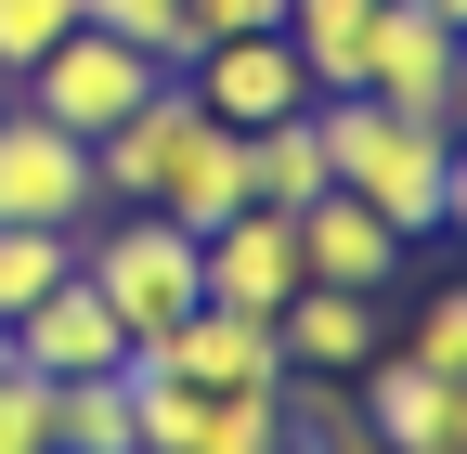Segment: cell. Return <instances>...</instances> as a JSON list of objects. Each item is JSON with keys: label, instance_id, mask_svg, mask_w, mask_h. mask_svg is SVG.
I'll list each match as a JSON object with an SVG mask.
<instances>
[{"label": "cell", "instance_id": "obj_1", "mask_svg": "<svg viewBox=\"0 0 467 454\" xmlns=\"http://www.w3.org/2000/svg\"><path fill=\"white\" fill-rule=\"evenodd\" d=\"M312 130H325V182L337 195H364L402 247L441 234V169H454L441 118H402V104H364V91H312Z\"/></svg>", "mask_w": 467, "mask_h": 454}, {"label": "cell", "instance_id": "obj_2", "mask_svg": "<svg viewBox=\"0 0 467 454\" xmlns=\"http://www.w3.org/2000/svg\"><path fill=\"white\" fill-rule=\"evenodd\" d=\"M156 78H169L156 52H130V39H104V26H66V39H52L39 66L14 78V104H39L52 130H78V143H104V130L130 118V104H143Z\"/></svg>", "mask_w": 467, "mask_h": 454}, {"label": "cell", "instance_id": "obj_3", "mask_svg": "<svg viewBox=\"0 0 467 454\" xmlns=\"http://www.w3.org/2000/svg\"><path fill=\"white\" fill-rule=\"evenodd\" d=\"M91 208H104V195H91V143L0 91V221H52V234H78Z\"/></svg>", "mask_w": 467, "mask_h": 454}, {"label": "cell", "instance_id": "obj_4", "mask_svg": "<svg viewBox=\"0 0 467 454\" xmlns=\"http://www.w3.org/2000/svg\"><path fill=\"white\" fill-rule=\"evenodd\" d=\"M182 91L208 104L221 130H273V118H299V104H312V66L285 52V26H247V39H208L195 66H182Z\"/></svg>", "mask_w": 467, "mask_h": 454}, {"label": "cell", "instance_id": "obj_5", "mask_svg": "<svg viewBox=\"0 0 467 454\" xmlns=\"http://www.w3.org/2000/svg\"><path fill=\"white\" fill-rule=\"evenodd\" d=\"M0 351H14L26 377H52V389H66V377H104V364H130V325L104 312V286H91V273H66L52 299H26L14 325H0Z\"/></svg>", "mask_w": 467, "mask_h": 454}, {"label": "cell", "instance_id": "obj_6", "mask_svg": "<svg viewBox=\"0 0 467 454\" xmlns=\"http://www.w3.org/2000/svg\"><path fill=\"white\" fill-rule=\"evenodd\" d=\"M195 260H208V299L221 312H285V299H299V221H285V208H234L221 221V234H195Z\"/></svg>", "mask_w": 467, "mask_h": 454}, {"label": "cell", "instance_id": "obj_7", "mask_svg": "<svg viewBox=\"0 0 467 454\" xmlns=\"http://www.w3.org/2000/svg\"><path fill=\"white\" fill-rule=\"evenodd\" d=\"M441 78H454V26L429 14V0H377L364 26V104H402V118H441Z\"/></svg>", "mask_w": 467, "mask_h": 454}, {"label": "cell", "instance_id": "obj_8", "mask_svg": "<svg viewBox=\"0 0 467 454\" xmlns=\"http://www.w3.org/2000/svg\"><path fill=\"white\" fill-rule=\"evenodd\" d=\"M402 260H416V247H402L364 195H337V182H325V195L299 208V273H312V286H364V299H389V286H402Z\"/></svg>", "mask_w": 467, "mask_h": 454}, {"label": "cell", "instance_id": "obj_9", "mask_svg": "<svg viewBox=\"0 0 467 454\" xmlns=\"http://www.w3.org/2000/svg\"><path fill=\"white\" fill-rule=\"evenodd\" d=\"M273 351L312 364V377H364V364L389 351V299H364V286H312V273H299V299L273 312Z\"/></svg>", "mask_w": 467, "mask_h": 454}, {"label": "cell", "instance_id": "obj_10", "mask_svg": "<svg viewBox=\"0 0 467 454\" xmlns=\"http://www.w3.org/2000/svg\"><path fill=\"white\" fill-rule=\"evenodd\" d=\"M143 351L182 377V389H273L285 377V351H273V325L260 312H221V299H195L169 337H143Z\"/></svg>", "mask_w": 467, "mask_h": 454}, {"label": "cell", "instance_id": "obj_11", "mask_svg": "<svg viewBox=\"0 0 467 454\" xmlns=\"http://www.w3.org/2000/svg\"><path fill=\"white\" fill-rule=\"evenodd\" d=\"M350 403H364V428H377L389 454H416V441H454V389H441L416 351H402V337H389V351H377L364 377H350Z\"/></svg>", "mask_w": 467, "mask_h": 454}, {"label": "cell", "instance_id": "obj_12", "mask_svg": "<svg viewBox=\"0 0 467 454\" xmlns=\"http://www.w3.org/2000/svg\"><path fill=\"white\" fill-rule=\"evenodd\" d=\"M312 195H325V130H312V104H299V118L247 130V208H285V221H299Z\"/></svg>", "mask_w": 467, "mask_h": 454}, {"label": "cell", "instance_id": "obj_13", "mask_svg": "<svg viewBox=\"0 0 467 454\" xmlns=\"http://www.w3.org/2000/svg\"><path fill=\"white\" fill-rule=\"evenodd\" d=\"M52 454H143V428H130V364L52 389Z\"/></svg>", "mask_w": 467, "mask_h": 454}, {"label": "cell", "instance_id": "obj_14", "mask_svg": "<svg viewBox=\"0 0 467 454\" xmlns=\"http://www.w3.org/2000/svg\"><path fill=\"white\" fill-rule=\"evenodd\" d=\"M78 273V234H52V221H0V325H14L26 299H52Z\"/></svg>", "mask_w": 467, "mask_h": 454}, {"label": "cell", "instance_id": "obj_15", "mask_svg": "<svg viewBox=\"0 0 467 454\" xmlns=\"http://www.w3.org/2000/svg\"><path fill=\"white\" fill-rule=\"evenodd\" d=\"M78 26H104V39H130V52H156L169 78L195 66V26H182V0H78Z\"/></svg>", "mask_w": 467, "mask_h": 454}, {"label": "cell", "instance_id": "obj_16", "mask_svg": "<svg viewBox=\"0 0 467 454\" xmlns=\"http://www.w3.org/2000/svg\"><path fill=\"white\" fill-rule=\"evenodd\" d=\"M195 454H285V416H273V389H208V416H195Z\"/></svg>", "mask_w": 467, "mask_h": 454}, {"label": "cell", "instance_id": "obj_17", "mask_svg": "<svg viewBox=\"0 0 467 454\" xmlns=\"http://www.w3.org/2000/svg\"><path fill=\"white\" fill-rule=\"evenodd\" d=\"M402 351H416L441 389H467V286H441V299H416V325H402Z\"/></svg>", "mask_w": 467, "mask_h": 454}, {"label": "cell", "instance_id": "obj_18", "mask_svg": "<svg viewBox=\"0 0 467 454\" xmlns=\"http://www.w3.org/2000/svg\"><path fill=\"white\" fill-rule=\"evenodd\" d=\"M66 26H78V0H0V91H14V78H26Z\"/></svg>", "mask_w": 467, "mask_h": 454}, {"label": "cell", "instance_id": "obj_19", "mask_svg": "<svg viewBox=\"0 0 467 454\" xmlns=\"http://www.w3.org/2000/svg\"><path fill=\"white\" fill-rule=\"evenodd\" d=\"M0 454H52V377H26L0 351Z\"/></svg>", "mask_w": 467, "mask_h": 454}, {"label": "cell", "instance_id": "obj_20", "mask_svg": "<svg viewBox=\"0 0 467 454\" xmlns=\"http://www.w3.org/2000/svg\"><path fill=\"white\" fill-rule=\"evenodd\" d=\"M182 26H195V52H208V39H247V26H285V0H182Z\"/></svg>", "mask_w": 467, "mask_h": 454}, {"label": "cell", "instance_id": "obj_21", "mask_svg": "<svg viewBox=\"0 0 467 454\" xmlns=\"http://www.w3.org/2000/svg\"><path fill=\"white\" fill-rule=\"evenodd\" d=\"M441 130L467 143V39H454V78H441Z\"/></svg>", "mask_w": 467, "mask_h": 454}, {"label": "cell", "instance_id": "obj_22", "mask_svg": "<svg viewBox=\"0 0 467 454\" xmlns=\"http://www.w3.org/2000/svg\"><path fill=\"white\" fill-rule=\"evenodd\" d=\"M285 14H377V0H285Z\"/></svg>", "mask_w": 467, "mask_h": 454}, {"label": "cell", "instance_id": "obj_23", "mask_svg": "<svg viewBox=\"0 0 467 454\" xmlns=\"http://www.w3.org/2000/svg\"><path fill=\"white\" fill-rule=\"evenodd\" d=\"M454 441H467V389H454Z\"/></svg>", "mask_w": 467, "mask_h": 454}]
</instances>
